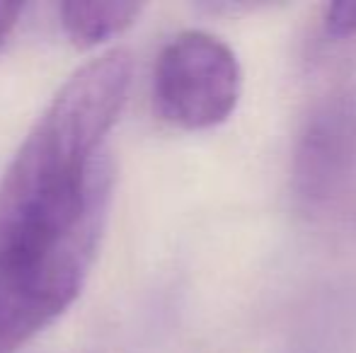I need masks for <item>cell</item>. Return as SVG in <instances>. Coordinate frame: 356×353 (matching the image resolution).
I'll list each match as a JSON object with an SVG mask.
<instances>
[{"mask_svg":"<svg viewBox=\"0 0 356 353\" xmlns=\"http://www.w3.org/2000/svg\"><path fill=\"white\" fill-rule=\"evenodd\" d=\"M134 61L112 49L58 89L0 179V257L58 242L109 211L112 165L102 143L129 97Z\"/></svg>","mask_w":356,"mask_h":353,"instance_id":"cell-1","label":"cell"},{"mask_svg":"<svg viewBox=\"0 0 356 353\" xmlns=\"http://www.w3.org/2000/svg\"><path fill=\"white\" fill-rule=\"evenodd\" d=\"M107 216L27 255L0 257V353H15L75 302L97 257Z\"/></svg>","mask_w":356,"mask_h":353,"instance_id":"cell-2","label":"cell"},{"mask_svg":"<svg viewBox=\"0 0 356 353\" xmlns=\"http://www.w3.org/2000/svg\"><path fill=\"white\" fill-rule=\"evenodd\" d=\"M153 97L160 117L184 131L223 123L240 97V63L216 34L189 29L163 46L155 63Z\"/></svg>","mask_w":356,"mask_h":353,"instance_id":"cell-3","label":"cell"},{"mask_svg":"<svg viewBox=\"0 0 356 353\" xmlns=\"http://www.w3.org/2000/svg\"><path fill=\"white\" fill-rule=\"evenodd\" d=\"M356 177V85L339 87L305 117L293 150V191L310 211L334 203Z\"/></svg>","mask_w":356,"mask_h":353,"instance_id":"cell-4","label":"cell"},{"mask_svg":"<svg viewBox=\"0 0 356 353\" xmlns=\"http://www.w3.org/2000/svg\"><path fill=\"white\" fill-rule=\"evenodd\" d=\"M141 12L138 3H63L61 24L78 49H95L127 32Z\"/></svg>","mask_w":356,"mask_h":353,"instance_id":"cell-5","label":"cell"},{"mask_svg":"<svg viewBox=\"0 0 356 353\" xmlns=\"http://www.w3.org/2000/svg\"><path fill=\"white\" fill-rule=\"evenodd\" d=\"M325 32L332 39L356 37V3H332L325 15Z\"/></svg>","mask_w":356,"mask_h":353,"instance_id":"cell-6","label":"cell"},{"mask_svg":"<svg viewBox=\"0 0 356 353\" xmlns=\"http://www.w3.org/2000/svg\"><path fill=\"white\" fill-rule=\"evenodd\" d=\"M22 12H24L22 3H0V49L8 44V39L17 29Z\"/></svg>","mask_w":356,"mask_h":353,"instance_id":"cell-7","label":"cell"}]
</instances>
